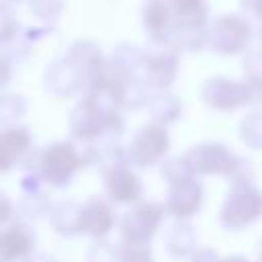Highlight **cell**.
Returning <instances> with one entry per match:
<instances>
[{"label":"cell","instance_id":"cell-1","mask_svg":"<svg viewBox=\"0 0 262 262\" xmlns=\"http://www.w3.org/2000/svg\"><path fill=\"white\" fill-rule=\"evenodd\" d=\"M184 160L192 176H227L231 182H252L254 178L250 160L239 158L219 141L192 145L184 154Z\"/></svg>","mask_w":262,"mask_h":262},{"label":"cell","instance_id":"cell-2","mask_svg":"<svg viewBox=\"0 0 262 262\" xmlns=\"http://www.w3.org/2000/svg\"><path fill=\"white\" fill-rule=\"evenodd\" d=\"M90 164V151L86 147H78L74 141H55L41 149L37 172L43 180L53 188H66L74 174Z\"/></svg>","mask_w":262,"mask_h":262},{"label":"cell","instance_id":"cell-3","mask_svg":"<svg viewBox=\"0 0 262 262\" xmlns=\"http://www.w3.org/2000/svg\"><path fill=\"white\" fill-rule=\"evenodd\" d=\"M70 133L74 139L94 143L102 137H119L125 129L123 115H106L92 100L84 98L70 113Z\"/></svg>","mask_w":262,"mask_h":262},{"label":"cell","instance_id":"cell-4","mask_svg":"<svg viewBox=\"0 0 262 262\" xmlns=\"http://www.w3.org/2000/svg\"><path fill=\"white\" fill-rule=\"evenodd\" d=\"M262 217V192L252 182H231L219 209V221L227 229H242Z\"/></svg>","mask_w":262,"mask_h":262},{"label":"cell","instance_id":"cell-5","mask_svg":"<svg viewBox=\"0 0 262 262\" xmlns=\"http://www.w3.org/2000/svg\"><path fill=\"white\" fill-rule=\"evenodd\" d=\"M166 207L156 201H139L121 221V239L131 246H149L162 225Z\"/></svg>","mask_w":262,"mask_h":262},{"label":"cell","instance_id":"cell-6","mask_svg":"<svg viewBox=\"0 0 262 262\" xmlns=\"http://www.w3.org/2000/svg\"><path fill=\"white\" fill-rule=\"evenodd\" d=\"M168 149H170V133L164 125L158 123L141 125L127 147L129 164L137 168H151L164 160Z\"/></svg>","mask_w":262,"mask_h":262},{"label":"cell","instance_id":"cell-7","mask_svg":"<svg viewBox=\"0 0 262 262\" xmlns=\"http://www.w3.org/2000/svg\"><path fill=\"white\" fill-rule=\"evenodd\" d=\"M205 201V188L203 184L196 180V176H188L184 180L172 182L170 190H168V201H166V211L178 219H190L192 215H196L203 207Z\"/></svg>","mask_w":262,"mask_h":262},{"label":"cell","instance_id":"cell-8","mask_svg":"<svg viewBox=\"0 0 262 262\" xmlns=\"http://www.w3.org/2000/svg\"><path fill=\"white\" fill-rule=\"evenodd\" d=\"M203 100L207 106L227 113V111H235L239 106L250 104L252 96H250L248 84L227 80V78H215L203 86Z\"/></svg>","mask_w":262,"mask_h":262},{"label":"cell","instance_id":"cell-9","mask_svg":"<svg viewBox=\"0 0 262 262\" xmlns=\"http://www.w3.org/2000/svg\"><path fill=\"white\" fill-rule=\"evenodd\" d=\"M35 244H37L35 231L23 221H12L2 229L0 258L2 262H27L35 254Z\"/></svg>","mask_w":262,"mask_h":262},{"label":"cell","instance_id":"cell-10","mask_svg":"<svg viewBox=\"0 0 262 262\" xmlns=\"http://www.w3.org/2000/svg\"><path fill=\"white\" fill-rule=\"evenodd\" d=\"M117 223L115 211L108 201L90 196L82 209H80V221H78V231L82 235H90L94 239H102Z\"/></svg>","mask_w":262,"mask_h":262},{"label":"cell","instance_id":"cell-11","mask_svg":"<svg viewBox=\"0 0 262 262\" xmlns=\"http://www.w3.org/2000/svg\"><path fill=\"white\" fill-rule=\"evenodd\" d=\"M104 176V192L108 196L111 203L117 205H137L143 196V184L139 180V176L129 168V166H121L115 168Z\"/></svg>","mask_w":262,"mask_h":262},{"label":"cell","instance_id":"cell-12","mask_svg":"<svg viewBox=\"0 0 262 262\" xmlns=\"http://www.w3.org/2000/svg\"><path fill=\"white\" fill-rule=\"evenodd\" d=\"M33 151V137L23 125H8L0 135V168L2 172L23 166Z\"/></svg>","mask_w":262,"mask_h":262},{"label":"cell","instance_id":"cell-13","mask_svg":"<svg viewBox=\"0 0 262 262\" xmlns=\"http://www.w3.org/2000/svg\"><path fill=\"white\" fill-rule=\"evenodd\" d=\"M199 239H196V231L190 223L178 221L176 225L170 227L168 235H166V250L170 252V256L174 258H186L192 256L199 248Z\"/></svg>","mask_w":262,"mask_h":262},{"label":"cell","instance_id":"cell-14","mask_svg":"<svg viewBox=\"0 0 262 262\" xmlns=\"http://www.w3.org/2000/svg\"><path fill=\"white\" fill-rule=\"evenodd\" d=\"M80 209L82 205H78L76 201H63L53 205L49 221L53 225V229L63 235V237H74L78 235V221H80Z\"/></svg>","mask_w":262,"mask_h":262},{"label":"cell","instance_id":"cell-15","mask_svg":"<svg viewBox=\"0 0 262 262\" xmlns=\"http://www.w3.org/2000/svg\"><path fill=\"white\" fill-rule=\"evenodd\" d=\"M176 76V61L172 55H154L145 61V84L164 90Z\"/></svg>","mask_w":262,"mask_h":262},{"label":"cell","instance_id":"cell-16","mask_svg":"<svg viewBox=\"0 0 262 262\" xmlns=\"http://www.w3.org/2000/svg\"><path fill=\"white\" fill-rule=\"evenodd\" d=\"M147 106H149V113H151L154 123L164 125V127L176 123L178 117L182 115V104H180V100H178L176 96H172V94H166V92L154 94V96L149 98Z\"/></svg>","mask_w":262,"mask_h":262},{"label":"cell","instance_id":"cell-17","mask_svg":"<svg viewBox=\"0 0 262 262\" xmlns=\"http://www.w3.org/2000/svg\"><path fill=\"white\" fill-rule=\"evenodd\" d=\"M80 86V74L76 68H66L61 63H53L47 72V90L55 96H70Z\"/></svg>","mask_w":262,"mask_h":262},{"label":"cell","instance_id":"cell-18","mask_svg":"<svg viewBox=\"0 0 262 262\" xmlns=\"http://www.w3.org/2000/svg\"><path fill=\"white\" fill-rule=\"evenodd\" d=\"M239 137L246 145L254 149H262V113H250L239 123Z\"/></svg>","mask_w":262,"mask_h":262},{"label":"cell","instance_id":"cell-19","mask_svg":"<svg viewBox=\"0 0 262 262\" xmlns=\"http://www.w3.org/2000/svg\"><path fill=\"white\" fill-rule=\"evenodd\" d=\"M51 209H53V205L47 201L45 194H39V196H23V201L18 205L20 215L25 219H29V221H37V219L49 217L51 215Z\"/></svg>","mask_w":262,"mask_h":262},{"label":"cell","instance_id":"cell-20","mask_svg":"<svg viewBox=\"0 0 262 262\" xmlns=\"http://www.w3.org/2000/svg\"><path fill=\"white\" fill-rule=\"evenodd\" d=\"M25 98L23 96H16V94H8L2 98V106H0V115H2V123L4 127L8 125H16L14 121L18 117H23L25 113Z\"/></svg>","mask_w":262,"mask_h":262},{"label":"cell","instance_id":"cell-21","mask_svg":"<svg viewBox=\"0 0 262 262\" xmlns=\"http://www.w3.org/2000/svg\"><path fill=\"white\" fill-rule=\"evenodd\" d=\"M188 176H192V172H190V168H188L184 156H180V158H170V160H166V162L162 164V178L168 180V184L178 182V180H184V178H188Z\"/></svg>","mask_w":262,"mask_h":262},{"label":"cell","instance_id":"cell-22","mask_svg":"<svg viewBox=\"0 0 262 262\" xmlns=\"http://www.w3.org/2000/svg\"><path fill=\"white\" fill-rule=\"evenodd\" d=\"M86 262H119V250H115L108 242L96 239L86 254Z\"/></svg>","mask_w":262,"mask_h":262},{"label":"cell","instance_id":"cell-23","mask_svg":"<svg viewBox=\"0 0 262 262\" xmlns=\"http://www.w3.org/2000/svg\"><path fill=\"white\" fill-rule=\"evenodd\" d=\"M119 262H154L149 246H131L123 244L119 248Z\"/></svg>","mask_w":262,"mask_h":262},{"label":"cell","instance_id":"cell-24","mask_svg":"<svg viewBox=\"0 0 262 262\" xmlns=\"http://www.w3.org/2000/svg\"><path fill=\"white\" fill-rule=\"evenodd\" d=\"M47 182L43 180V176L39 172H27L20 180V190H23V196H39V194H45L43 186Z\"/></svg>","mask_w":262,"mask_h":262},{"label":"cell","instance_id":"cell-25","mask_svg":"<svg viewBox=\"0 0 262 262\" xmlns=\"http://www.w3.org/2000/svg\"><path fill=\"white\" fill-rule=\"evenodd\" d=\"M221 258L217 256L215 250L211 248H199L192 256H190V262H219Z\"/></svg>","mask_w":262,"mask_h":262},{"label":"cell","instance_id":"cell-26","mask_svg":"<svg viewBox=\"0 0 262 262\" xmlns=\"http://www.w3.org/2000/svg\"><path fill=\"white\" fill-rule=\"evenodd\" d=\"M2 215H0V221H2V225H8V223H12L10 221V217H12V205H10V201H8V196H2V211H0Z\"/></svg>","mask_w":262,"mask_h":262},{"label":"cell","instance_id":"cell-27","mask_svg":"<svg viewBox=\"0 0 262 262\" xmlns=\"http://www.w3.org/2000/svg\"><path fill=\"white\" fill-rule=\"evenodd\" d=\"M27 262H57V260L47 252H35Z\"/></svg>","mask_w":262,"mask_h":262},{"label":"cell","instance_id":"cell-28","mask_svg":"<svg viewBox=\"0 0 262 262\" xmlns=\"http://www.w3.org/2000/svg\"><path fill=\"white\" fill-rule=\"evenodd\" d=\"M219 262H248V260L242 256H229V258H221Z\"/></svg>","mask_w":262,"mask_h":262},{"label":"cell","instance_id":"cell-29","mask_svg":"<svg viewBox=\"0 0 262 262\" xmlns=\"http://www.w3.org/2000/svg\"><path fill=\"white\" fill-rule=\"evenodd\" d=\"M256 256H258V260L262 262V239H260L258 246H256Z\"/></svg>","mask_w":262,"mask_h":262}]
</instances>
